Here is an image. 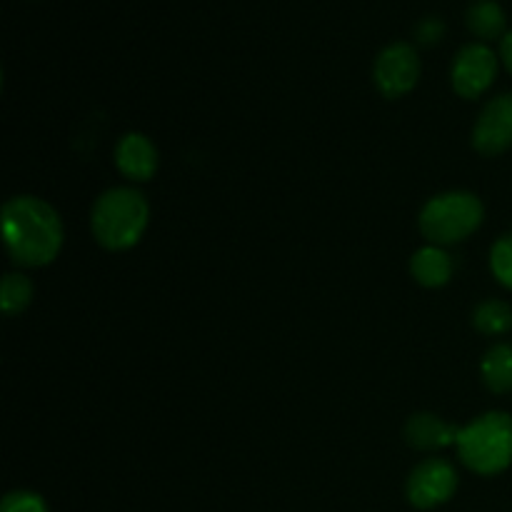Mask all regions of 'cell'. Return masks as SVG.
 Returning <instances> with one entry per match:
<instances>
[{
	"instance_id": "14",
	"label": "cell",
	"mask_w": 512,
	"mask_h": 512,
	"mask_svg": "<svg viewBox=\"0 0 512 512\" xmlns=\"http://www.w3.org/2000/svg\"><path fill=\"white\" fill-rule=\"evenodd\" d=\"M473 325L483 335H503L512 328V308L503 300H485L475 308Z\"/></svg>"
},
{
	"instance_id": "6",
	"label": "cell",
	"mask_w": 512,
	"mask_h": 512,
	"mask_svg": "<svg viewBox=\"0 0 512 512\" xmlns=\"http://www.w3.org/2000/svg\"><path fill=\"white\" fill-rule=\"evenodd\" d=\"M455 490H458V473L448 460L440 458L420 463L405 483V495H408L410 505L418 510H433L448 503Z\"/></svg>"
},
{
	"instance_id": "18",
	"label": "cell",
	"mask_w": 512,
	"mask_h": 512,
	"mask_svg": "<svg viewBox=\"0 0 512 512\" xmlns=\"http://www.w3.org/2000/svg\"><path fill=\"white\" fill-rule=\"evenodd\" d=\"M500 58H503V65L512 73V30L505 33L503 43H500Z\"/></svg>"
},
{
	"instance_id": "13",
	"label": "cell",
	"mask_w": 512,
	"mask_h": 512,
	"mask_svg": "<svg viewBox=\"0 0 512 512\" xmlns=\"http://www.w3.org/2000/svg\"><path fill=\"white\" fill-rule=\"evenodd\" d=\"M470 33L483 40L505 38V13L495 0H475L465 13Z\"/></svg>"
},
{
	"instance_id": "3",
	"label": "cell",
	"mask_w": 512,
	"mask_h": 512,
	"mask_svg": "<svg viewBox=\"0 0 512 512\" xmlns=\"http://www.w3.org/2000/svg\"><path fill=\"white\" fill-rule=\"evenodd\" d=\"M460 460L478 475H500L512 465V418L508 413H485L460 428L455 440Z\"/></svg>"
},
{
	"instance_id": "8",
	"label": "cell",
	"mask_w": 512,
	"mask_h": 512,
	"mask_svg": "<svg viewBox=\"0 0 512 512\" xmlns=\"http://www.w3.org/2000/svg\"><path fill=\"white\" fill-rule=\"evenodd\" d=\"M473 148L485 158L503 155L512 148V93L490 100L473 128Z\"/></svg>"
},
{
	"instance_id": "7",
	"label": "cell",
	"mask_w": 512,
	"mask_h": 512,
	"mask_svg": "<svg viewBox=\"0 0 512 512\" xmlns=\"http://www.w3.org/2000/svg\"><path fill=\"white\" fill-rule=\"evenodd\" d=\"M498 55L483 43H468L458 50L453 60V90L465 100H475L495 83Z\"/></svg>"
},
{
	"instance_id": "1",
	"label": "cell",
	"mask_w": 512,
	"mask_h": 512,
	"mask_svg": "<svg viewBox=\"0 0 512 512\" xmlns=\"http://www.w3.org/2000/svg\"><path fill=\"white\" fill-rule=\"evenodd\" d=\"M3 238L15 265L43 268L63 248V223L45 200L18 195L3 205Z\"/></svg>"
},
{
	"instance_id": "15",
	"label": "cell",
	"mask_w": 512,
	"mask_h": 512,
	"mask_svg": "<svg viewBox=\"0 0 512 512\" xmlns=\"http://www.w3.org/2000/svg\"><path fill=\"white\" fill-rule=\"evenodd\" d=\"M33 300V283L20 273H8L3 278V290H0V303H3V313L8 318L20 315Z\"/></svg>"
},
{
	"instance_id": "5",
	"label": "cell",
	"mask_w": 512,
	"mask_h": 512,
	"mask_svg": "<svg viewBox=\"0 0 512 512\" xmlns=\"http://www.w3.org/2000/svg\"><path fill=\"white\" fill-rule=\"evenodd\" d=\"M375 88L385 98L395 100L408 95L420 80V55L410 43H390L375 58L373 65Z\"/></svg>"
},
{
	"instance_id": "2",
	"label": "cell",
	"mask_w": 512,
	"mask_h": 512,
	"mask_svg": "<svg viewBox=\"0 0 512 512\" xmlns=\"http://www.w3.org/2000/svg\"><path fill=\"white\" fill-rule=\"evenodd\" d=\"M148 220V200L140 190L113 188L95 200L90 228L105 250H128L143 238Z\"/></svg>"
},
{
	"instance_id": "10",
	"label": "cell",
	"mask_w": 512,
	"mask_h": 512,
	"mask_svg": "<svg viewBox=\"0 0 512 512\" xmlns=\"http://www.w3.org/2000/svg\"><path fill=\"white\" fill-rule=\"evenodd\" d=\"M460 430L455 425H448L433 413H415L405 423V440L415 450H438L448 448L458 440Z\"/></svg>"
},
{
	"instance_id": "9",
	"label": "cell",
	"mask_w": 512,
	"mask_h": 512,
	"mask_svg": "<svg viewBox=\"0 0 512 512\" xmlns=\"http://www.w3.org/2000/svg\"><path fill=\"white\" fill-rule=\"evenodd\" d=\"M115 165L128 180L145 183L158 170V150L148 135L128 133L115 145Z\"/></svg>"
},
{
	"instance_id": "17",
	"label": "cell",
	"mask_w": 512,
	"mask_h": 512,
	"mask_svg": "<svg viewBox=\"0 0 512 512\" xmlns=\"http://www.w3.org/2000/svg\"><path fill=\"white\" fill-rule=\"evenodd\" d=\"M0 512H48V505L38 493L30 490H13L0 503Z\"/></svg>"
},
{
	"instance_id": "12",
	"label": "cell",
	"mask_w": 512,
	"mask_h": 512,
	"mask_svg": "<svg viewBox=\"0 0 512 512\" xmlns=\"http://www.w3.org/2000/svg\"><path fill=\"white\" fill-rule=\"evenodd\" d=\"M480 375L488 390L505 395L512 393V345L498 343L485 353L480 363Z\"/></svg>"
},
{
	"instance_id": "16",
	"label": "cell",
	"mask_w": 512,
	"mask_h": 512,
	"mask_svg": "<svg viewBox=\"0 0 512 512\" xmlns=\"http://www.w3.org/2000/svg\"><path fill=\"white\" fill-rule=\"evenodd\" d=\"M490 270L500 285L512 290V233L503 235L490 250Z\"/></svg>"
},
{
	"instance_id": "4",
	"label": "cell",
	"mask_w": 512,
	"mask_h": 512,
	"mask_svg": "<svg viewBox=\"0 0 512 512\" xmlns=\"http://www.w3.org/2000/svg\"><path fill=\"white\" fill-rule=\"evenodd\" d=\"M485 208L478 195L453 190L435 195L420 210V233L433 245H453L470 238L483 225Z\"/></svg>"
},
{
	"instance_id": "11",
	"label": "cell",
	"mask_w": 512,
	"mask_h": 512,
	"mask_svg": "<svg viewBox=\"0 0 512 512\" xmlns=\"http://www.w3.org/2000/svg\"><path fill=\"white\" fill-rule=\"evenodd\" d=\"M410 273L425 288H443L453 278V258L438 245H428L410 258Z\"/></svg>"
}]
</instances>
